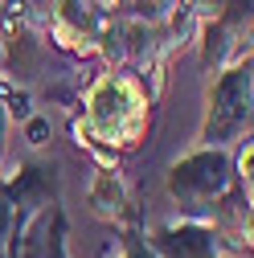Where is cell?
Instances as JSON below:
<instances>
[{
	"instance_id": "12",
	"label": "cell",
	"mask_w": 254,
	"mask_h": 258,
	"mask_svg": "<svg viewBox=\"0 0 254 258\" xmlns=\"http://www.w3.org/2000/svg\"><path fill=\"white\" fill-rule=\"evenodd\" d=\"M25 9H29V21L37 29H45L49 17H53V0H25Z\"/></svg>"
},
{
	"instance_id": "9",
	"label": "cell",
	"mask_w": 254,
	"mask_h": 258,
	"mask_svg": "<svg viewBox=\"0 0 254 258\" xmlns=\"http://www.w3.org/2000/svg\"><path fill=\"white\" fill-rule=\"evenodd\" d=\"M25 140H29V148H49V140H53V119L49 115H41V111H33L25 123Z\"/></svg>"
},
{
	"instance_id": "4",
	"label": "cell",
	"mask_w": 254,
	"mask_h": 258,
	"mask_svg": "<svg viewBox=\"0 0 254 258\" xmlns=\"http://www.w3.org/2000/svg\"><path fill=\"white\" fill-rule=\"evenodd\" d=\"M250 25H254L250 0H230L213 21H201L193 45H197L205 74H217V70L234 66V61L250 57Z\"/></svg>"
},
{
	"instance_id": "15",
	"label": "cell",
	"mask_w": 254,
	"mask_h": 258,
	"mask_svg": "<svg viewBox=\"0 0 254 258\" xmlns=\"http://www.w3.org/2000/svg\"><path fill=\"white\" fill-rule=\"evenodd\" d=\"M5 136H9V115H5V103H0V160H5Z\"/></svg>"
},
{
	"instance_id": "13",
	"label": "cell",
	"mask_w": 254,
	"mask_h": 258,
	"mask_svg": "<svg viewBox=\"0 0 254 258\" xmlns=\"http://www.w3.org/2000/svg\"><path fill=\"white\" fill-rule=\"evenodd\" d=\"M13 221H17V209H13V201L0 192V250H5V242H9V234H13Z\"/></svg>"
},
{
	"instance_id": "7",
	"label": "cell",
	"mask_w": 254,
	"mask_h": 258,
	"mask_svg": "<svg viewBox=\"0 0 254 258\" xmlns=\"http://www.w3.org/2000/svg\"><path fill=\"white\" fill-rule=\"evenodd\" d=\"M86 209H90V217H99L107 225H123L127 217L140 213V201L127 188L123 168H94V176L86 184Z\"/></svg>"
},
{
	"instance_id": "5",
	"label": "cell",
	"mask_w": 254,
	"mask_h": 258,
	"mask_svg": "<svg viewBox=\"0 0 254 258\" xmlns=\"http://www.w3.org/2000/svg\"><path fill=\"white\" fill-rule=\"evenodd\" d=\"M144 242L160 258H230L217 230L205 217H168V221H144Z\"/></svg>"
},
{
	"instance_id": "8",
	"label": "cell",
	"mask_w": 254,
	"mask_h": 258,
	"mask_svg": "<svg viewBox=\"0 0 254 258\" xmlns=\"http://www.w3.org/2000/svg\"><path fill=\"white\" fill-rule=\"evenodd\" d=\"M119 230H123V234H119V250H115L111 258H160V254L144 242V209H140L136 217H127Z\"/></svg>"
},
{
	"instance_id": "2",
	"label": "cell",
	"mask_w": 254,
	"mask_h": 258,
	"mask_svg": "<svg viewBox=\"0 0 254 258\" xmlns=\"http://www.w3.org/2000/svg\"><path fill=\"white\" fill-rule=\"evenodd\" d=\"M254 123V70L250 57L217 70L205 94V119H201V144L209 148H234L250 136Z\"/></svg>"
},
{
	"instance_id": "3",
	"label": "cell",
	"mask_w": 254,
	"mask_h": 258,
	"mask_svg": "<svg viewBox=\"0 0 254 258\" xmlns=\"http://www.w3.org/2000/svg\"><path fill=\"white\" fill-rule=\"evenodd\" d=\"M234 184V148H193L172 160L164 172V192L184 217H205V209Z\"/></svg>"
},
{
	"instance_id": "14",
	"label": "cell",
	"mask_w": 254,
	"mask_h": 258,
	"mask_svg": "<svg viewBox=\"0 0 254 258\" xmlns=\"http://www.w3.org/2000/svg\"><path fill=\"white\" fill-rule=\"evenodd\" d=\"M230 0H193V9H197V21H213L221 9H226Z\"/></svg>"
},
{
	"instance_id": "6",
	"label": "cell",
	"mask_w": 254,
	"mask_h": 258,
	"mask_svg": "<svg viewBox=\"0 0 254 258\" xmlns=\"http://www.w3.org/2000/svg\"><path fill=\"white\" fill-rule=\"evenodd\" d=\"M0 192L13 201L17 221H25V217H33L37 209L61 201V172H57L53 160H49V164H45V160H29V164H21L13 176L0 172Z\"/></svg>"
},
{
	"instance_id": "10",
	"label": "cell",
	"mask_w": 254,
	"mask_h": 258,
	"mask_svg": "<svg viewBox=\"0 0 254 258\" xmlns=\"http://www.w3.org/2000/svg\"><path fill=\"white\" fill-rule=\"evenodd\" d=\"M70 221H66V209L53 213V225H49V254L45 258H70Z\"/></svg>"
},
{
	"instance_id": "1",
	"label": "cell",
	"mask_w": 254,
	"mask_h": 258,
	"mask_svg": "<svg viewBox=\"0 0 254 258\" xmlns=\"http://www.w3.org/2000/svg\"><path fill=\"white\" fill-rule=\"evenodd\" d=\"M78 115L70 119V136H82L115 156L144 148L152 132V99L127 66H103L86 86H78Z\"/></svg>"
},
{
	"instance_id": "11",
	"label": "cell",
	"mask_w": 254,
	"mask_h": 258,
	"mask_svg": "<svg viewBox=\"0 0 254 258\" xmlns=\"http://www.w3.org/2000/svg\"><path fill=\"white\" fill-rule=\"evenodd\" d=\"M160 9H164V0H123L119 5V13L144 17V21H160Z\"/></svg>"
},
{
	"instance_id": "16",
	"label": "cell",
	"mask_w": 254,
	"mask_h": 258,
	"mask_svg": "<svg viewBox=\"0 0 254 258\" xmlns=\"http://www.w3.org/2000/svg\"><path fill=\"white\" fill-rule=\"evenodd\" d=\"M0 258H9V254H5V250H0Z\"/></svg>"
}]
</instances>
